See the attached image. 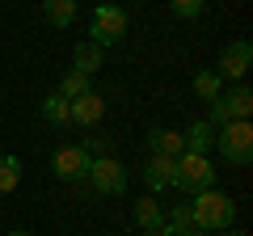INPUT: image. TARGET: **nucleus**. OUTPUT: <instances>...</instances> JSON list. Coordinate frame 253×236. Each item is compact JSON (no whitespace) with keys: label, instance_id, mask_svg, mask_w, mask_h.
<instances>
[{"label":"nucleus","instance_id":"nucleus-21","mask_svg":"<svg viewBox=\"0 0 253 236\" xmlns=\"http://www.w3.org/2000/svg\"><path fill=\"white\" fill-rule=\"evenodd\" d=\"M169 4H173V13H177V17H199V13H203V4H207V0H169Z\"/></svg>","mask_w":253,"mask_h":236},{"label":"nucleus","instance_id":"nucleus-20","mask_svg":"<svg viewBox=\"0 0 253 236\" xmlns=\"http://www.w3.org/2000/svg\"><path fill=\"white\" fill-rule=\"evenodd\" d=\"M55 93H59V97H68V101H76L81 93H89V76H81V72H68V76L59 80V89H55Z\"/></svg>","mask_w":253,"mask_h":236},{"label":"nucleus","instance_id":"nucleus-13","mask_svg":"<svg viewBox=\"0 0 253 236\" xmlns=\"http://www.w3.org/2000/svg\"><path fill=\"white\" fill-rule=\"evenodd\" d=\"M135 224L144 228V232H156V228H165V211H161V202H156L152 194L135 202Z\"/></svg>","mask_w":253,"mask_h":236},{"label":"nucleus","instance_id":"nucleus-5","mask_svg":"<svg viewBox=\"0 0 253 236\" xmlns=\"http://www.w3.org/2000/svg\"><path fill=\"white\" fill-rule=\"evenodd\" d=\"M89 42H97L101 51L106 46H114V42H123L126 38V13L118 9V4H97L93 9V21H89Z\"/></svg>","mask_w":253,"mask_h":236},{"label":"nucleus","instance_id":"nucleus-26","mask_svg":"<svg viewBox=\"0 0 253 236\" xmlns=\"http://www.w3.org/2000/svg\"><path fill=\"white\" fill-rule=\"evenodd\" d=\"M144 236H169V232H165V228H156V232H144Z\"/></svg>","mask_w":253,"mask_h":236},{"label":"nucleus","instance_id":"nucleus-25","mask_svg":"<svg viewBox=\"0 0 253 236\" xmlns=\"http://www.w3.org/2000/svg\"><path fill=\"white\" fill-rule=\"evenodd\" d=\"M181 236H207V232H203V228H190V232H181Z\"/></svg>","mask_w":253,"mask_h":236},{"label":"nucleus","instance_id":"nucleus-17","mask_svg":"<svg viewBox=\"0 0 253 236\" xmlns=\"http://www.w3.org/2000/svg\"><path fill=\"white\" fill-rule=\"evenodd\" d=\"M194 228V211H190V202H181V207H173L169 215H165V232L169 236H181Z\"/></svg>","mask_w":253,"mask_h":236},{"label":"nucleus","instance_id":"nucleus-8","mask_svg":"<svg viewBox=\"0 0 253 236\" xmlns=\"http://www.w3.org/2000/svg\"><path fill=\"white\" fill-rule=\"evenodd\" d=\"M249 64H253V42L249 38H236V42L224 46L215 72H219V80H241V76L249 72Z\"/></svg>","mask_w":253,"mask_h":236},{"label":"nucleus","instance_id":"nucleus-3","mask_svg":"<svg viewBox=\"0 0 253 236\" xmlns=\"http://www.w3.org/2000/svg\"><path fill=\"white\" fill-rule=\"evenodd\" d=\"M253 114V93H249V84H232L228 93H219L215 101L207 106V127H224V122H241V118H249Z\"/></svg>","mask_w":253,"mask_h":236},{"label":"nucleus","instance_id":"nucleus-27","mask_svg":"<svg viewBox=\"0 0 253 236\" xmlns=\"http://www.w3.org/2000/svg\"><path fill=\"white\" fill-rule=\"evenodd\" d=\"M106 236H114V232H106Z\"/></svg>","mask_w":253,"mask_h":236},{"label":"nucleus","instance_id":"nucleus-1","mask_svg":"<svg viewBox=\"0 0 253 236\" xmlns=\"http://www.w3.org/2000/svg\"><path fill=\"white\" fill-rule=\"evenodd\" d=\"M190 211H194V228H203V232H224V228H232V219H236V202L228 198L224 190L194 194Z\"/></svg>","mask_w":253,"mask_h":236},{"label":"nucleus","instance_id":"nucleus-6","mask_svg":"<svg viewBox=\"0 0 253 236\" xmlns=\"http://www.w3.org/2000/svg\"><path fill=\"white\" fill-rule=\"evenodd\" d=\"M84 182H93L97 194H126V169L114 160V156H93Z\"/></svg>","mask_w":253,"mask_h":236},{"label":"nucleus","instance_id":"nucleus-18","mask_svg":"<svg viewBox=\"0 0 253 236\" xmlns=\"http://www.w3.org/2000/svg\"><path fill=\"white\" fill-rule=\"evenodd\" d=\"M194 93H199V101H215L219 93H224V80H219V72H199L194 76Z\"/></svg>","mask_w":253,"mask_h":236},{"label":"nucleus","instance_id":"nucleus-19","mask_svg":"<svg viewBox=\"0 0 253 236\" xmlns=\"http://www.w3.org/2000/svg\"><path fill=\"white\" fill-rule=\"evenodd\" d=\"M17 182H21V160L17 156H0V194L17 190Z\"/></svg>","mask_w":253,"mask_h":236},{"label":"nucleus","instance_id":"nucleus-23","mask_svg":"<svg viewBox=\"0 0 253 236\" xmlns=\"http://www.w3.org/2000/svg\"><path fill=\"white\" fill-rule=\"evenodd\" d=\"M219 236H249V232H241V228H224Z\"/></svg>","mask_w":253,"mask_h":236},{"label":"nucleus","instance_id":"nucleus-7","mask_svg":"<svg viewBox=\"0 0 253 236\" xmlns=\"http://www.w3.org/2000/svg\"><path fill=\"white\" fill-rule=\"evenodd\" d=\"M89 164H93V156L84 152L81 144L76 148H55L51 152V169H55L59 182H84V177H89Z\"/></svg>","mask_w":253,"mask_h":236},{"label":"nucleus","instance_id":"nucleus-4","mask_svg":"<svg viewBox=\"0 0 253 236\" xmlns=\"http://www.w3.org/2000/svg\"><path fill=\"white\" fill-rule=\"evenodd\" d=\"M173 190H186V194L215 190V169H211V160L207 156H194V152H181L177 169H173Z\"/></svg>","mask_w":253,"mask_h":236},{"label":"nucleus","instance_id":"nucleus-9","mask_svg":"<svg viewBox=\"0 0 253 236\" xmlns=\"http://www.w3.org/2000/svg\"><path fill=\"white\" fill-rule=\"evenodd\" d=\"M68 110H72V122H76V127L89 131V127H97V122H101V114H106V101H101L97 93L89 89V93H81L76 101H68Z\"/></svg>","mask_w":253,"mask_h":236},{"label":"nucleus","instance_id":"nucleus-22","mask_svg":"<svg viewBox=\"0 0 253 236\" xmlns=\"http://www.w3.org/2000/svg\"><path fill=\"white\" fill-rule=\"evenodd\" d=\"M84 152H89V156H110V144H106V139H101V135H89V139H84Z\"/></svg>","mask_w":253,"mask_h":236},{"label":"nucleus","instance_id":"nucleus-14","mask_svg":"<svg viewBox=\"0 0 253 236\" xmlns=\"http://www.w3.org/2000/svg\"><path fill=\"white\" fill-rule=\"evenodd\" d=\"M211 127L207 122H190L186 131H181V144H186V152H194V156H207V148H211Z\"/></svg>","mask_w":253,"mask_h":236},{"label":"nucleus","instance_id":"nucleus-12","mask_svg":"<svg viewBox=\"0 0 253 236\" xmlns=\"http://www.w3.org/2000/svg\"><path fill=\"white\" fill-rule=\"evenodd\" d=\"M97 68H101V46L84 38V42L72 51V72H81V76H89V80H93V72H97Z\"/></svg>","mask_w":253,"mask_h":236},{"label":"nucleus","instance_id":"nucleus-16","mask_svg":"<svg viewBox=\"0 0 253 236\" xmlns=\"http://www.w3.org/2000/svg\"><path fill=\"white\" fill-rule=\"evenodd\" d=\"M38 110H42V118L51 122V127H63V122H72V110H68V97H59V93H46Z\"/></svg>","mask_w":253,"mask_h":236},{"label":"nucleus","instance_id":"nucleus-10","mask_svg":"<svg viewBox=\"0 0 253 236\" xmlns=\"http://www.w3.org/2000/svg\"><path fill=\"white\" fill-rule=\"evenodd\" d=\"M173 169H177V160L173 156H152V160L144 164V182H148V190H169L173 186Z\"/></svg>","mask_w":253,"mask_h":236},{"label":"nucleus","instance_id":"nucleus-11","mask_svg":"<svg viewBox=\"0 0 253 236\" xmlns=\"http://www.w3.org/2000/svg\"><path fill=\"white\" fill-rule=\"evenodd\" d=\"M148 148H152V156H173V160L186 152V144H181V131H169V127H156L152 135H148Z\"/></svg>","mask_w":253,"mask_h":236},{"label":"nucleus","instance_id":"nucleus-24","mask_svg":"<svg viewBox=\"0 0 253 236\" xmlns=\"http://www.w3.org/2000/svg\"><path fill=\"white\" fill-rule=\"evenodd\" d=\"M4 236H34V232H26V228H13V232H4Z\"/></svg>","mask_w":253,"mask_h":236},{"label":"nucleus","instance_id":"nucleus-2","mask_svg":"<svg viewBox=\"0 0 253 236\" xmlns=\"http://www.w3.org/2000/svg\"><path fill=\"white\" fill-rule=\"evenodd\" d=\"M211 144H215L219 156H224L228 164H236V169H249V164H253V127H249V118H241V122H224Z\"/></svg>","mask_w":253,"mask_h":236},{"label":"nucleus","instance_id":"nucleus-15","mask_svg":"<svg viewBox=\"0 0 253 236\" xmlns=\"http://www.w3.org/2000/svg\"><path fill=\"white\" fill-rule=\"evenodd\" d=\"M42 17L51 21V26H72L76 21V0H42Z\"/></svg>","mask_w":253,"mask_h":236}]
</instances>
